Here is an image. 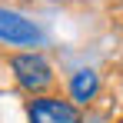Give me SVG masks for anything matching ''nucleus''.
I'll return each mask as SVG.
<instances>
[{"label":"nucleus","mask_w":123,"mask_h":123,"mask_svg":"<svg viewBox=\"0 0 123 123\" xmlns=\"http://www.w3.org/2000/svg\"><path fill=\"white\" fill-rule=\"evenodd\" d=\"M10 73L23 93L30 97H43L50 86H53V67L50 60L37 53V50H23V53H13L10 57Z\"/></svg>","instance_id":"f257e3e1"},{"label":"nucleus","mask_w":123,"mask_h":123,"mask_svg":"<svg viewBox=\"0 0 123 123\" xmlns=\"http://www.w3.org/2000/svg\"><path fill=\"white\" fill-rule=\"evenodd\" d=\"M27 123H83V113H80L77 103L43 93V97H30Z\"/></svg>","instance_id":"f03ea898"},{"label":"nucleus","mask_w":123,"mask_h":123,"mask_svg":"<svg viewBox=\"0 0 123 123\" xmlns=\"http://www.w3.org/2000/svg\"><path fill=\"white\" fill-rule=\"evenodd\" d=\"M0 40L10 43V47H37L43 40V33H40V27L33 20H27L23 13L0 7Z\"/></svg>","instance_id":"7ed1b4c3"},{"label":"nucleus","mask_w":123,"mask_h":123,"mask_svg":"<svg viewBox=\"0 0 123 123\" xmlns=\"http://www.w3.org/2000/svg\"><path fill=\"white\" fill-rule=\"evenodd\" d=\"M97 93H100V77H97V70H77V73L70 77V100L77 103V106L93 103Z\"/></svg>","instance_id":"20e7f679"}]
</instances>
